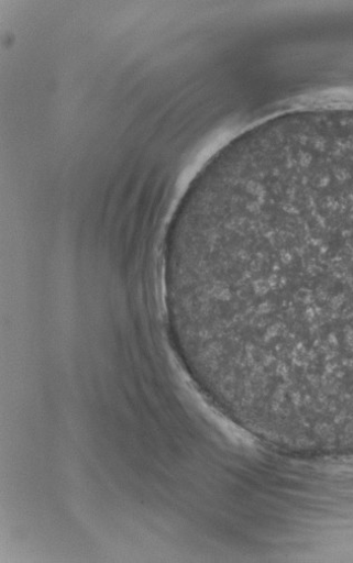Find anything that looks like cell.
Masks as SVG:
<instances>
[{
  "label": "cell",
  "mask_w": 353,
  "mask_h": 563,
  "mask_svg": "<svg viewBox=\"0 0 353 563\" xmlns=\"http://www.w3.org/2000/svg\"><path fill=\"white\" fill-rule=\"evenodd\" d=\"M213 294L254 384L353 404V203H306L252 222L214 271Z\"/></svg>",
  "instance_id": "cell-1"
}]
</instances>
